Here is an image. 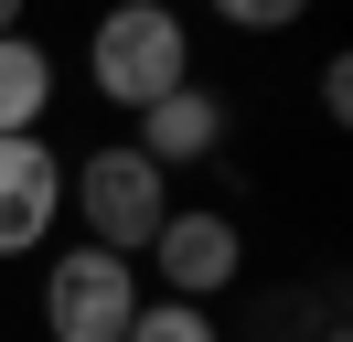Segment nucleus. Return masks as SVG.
Segmentation results:
<instances>
[{
  "instance_id": "nucleus-1",
  "label": "nucleus",
  "mask_w": 353,
  "mask_h": 342,
  "mask_svg": "<svg viewBox=\"0 0 353 342\" xmlns=\"http://www.w3.org/2000/svg\"><path fill=\"white\" fill-rule=\"evenodd\" d=\"M86 75H97V97L108 107H161L172 86H193V32H182L172 11H108L97 21V43H86Z\"/></svg>"
},
{
  "instance_id": "nucleus-2",
  "label": "nucleus",
  "mask_w": 353,
  "mask_h": 342,
  "mask_svg": "<svg viewBox=\"0 0 353 342\" xmlns=\"http://www.w3.org/2000/svg\"><path fill=\"white\" fill-rule=\"evenodd\" d=\"M65 203L86 214V246H108V256H139L161 225H172L161 171L139 161L129 139H118V150H86V161H75V182H65Z\"/></svg>"
},
{
  "instance_id": "nucleus-3",
  "label": "nucleus",
  "mask_w": 353,
  "mask_h": 342,
  "mask_svg": "<svg viewBox=\"0 0 353 342\" xmlns=\"http://www.w3.org/2000/svg\"><path fill=\"white\" fill-rule=\"evenodd\" d=\"M43 321H54V342H129V321H139V278H129V256H108V246L54 256V278H43Z\"/></svg>"
},
{
  "instance_id": "nucleus-4",
  "label": "nucleus",
  "mask_w": 353,
  "mask_h": 342,
  "mask_svg": "<svg viewBox=\"0 0 353 342\" xmlns=\"http://www.w3.org/2000/svg\"><path fill=\"white\" fill-rule=\"evenodd\" d=\"M65 214V161L43 139H0V256H32Z\"/></svg>"
},
{
  "instance_id": "nucleus-5",
  "label": "nucleus",
  "mask_w": 353,
  "mask_h": 342,
  "mask_svg": "<svg viewBox=\"0 0 353 342\" xmlns=\"http://www.w3.org/2000/svg\"><path fill=\"white\" fill-rule=\"evenodd\" d=\"M150 246H161V278H172V299H193V310H203V299H214L225 278L246 268V235L225 225V214H172Z\"/></svg>"
},
{
  "instance_id": "nucleus-6",
  "label": "nucleus",
  "mask_w": 353,
  "mask_h": 342,
  "mask_svg": "<svg viewBox=\"0 0 353 342\" xmlns=\"http://www.w3.org/2000/svg\"><path fill=\"white\" fill-rule=\"evenodd\" d=\"M214 139H225V107L203 97V86H172L161 107H139V139H129V150H139L150 171H172V161H203Z\"/></svg>"
},
{
  "instance_id": "nucleus-7",
  "label": "nucleus",
  "mask_w": 353,
  "mask_h": 342,
  "mask_svg": "<svg viewBox=\"0 0 353 342\" xmlns=\"http://www.w3.org/2000/svg\"><path fill=\"white\" fill-rule=\"evenodd\" d=\"M43 107H54V64L32 32H0V139H43Z\"/></svg>"
},
{
  "instance_id": "nucleus-8",
  "label": "nucleus",
  "mask_w": 353,
  "mask_h": 342,
  "mask_svg": "<svg viewBox=\"0 0 353 342\" xmlns=\"http://www.w3.org/2000/svg\"><path fill=\"white\" fill-rule=\"evenodd\" d=\"M129 342H214V321H203L193 299H139V321H129Z\"/></svg>"
},
{
  "instance_id": "nucleus-9",
  "label": "nucleus",
  "mask_w": 353,
  "mask_h": 342,
  "mask_svg": "<svg viewBox=\"0 0 353 342\" xmlns=\"http://www.w3.org/2000/svg\"><path fill=\"white\" fill-rule=\"evenodd\" d=\"M0 32H11V0H0Z\"/></svg>"
}]
</instances>
